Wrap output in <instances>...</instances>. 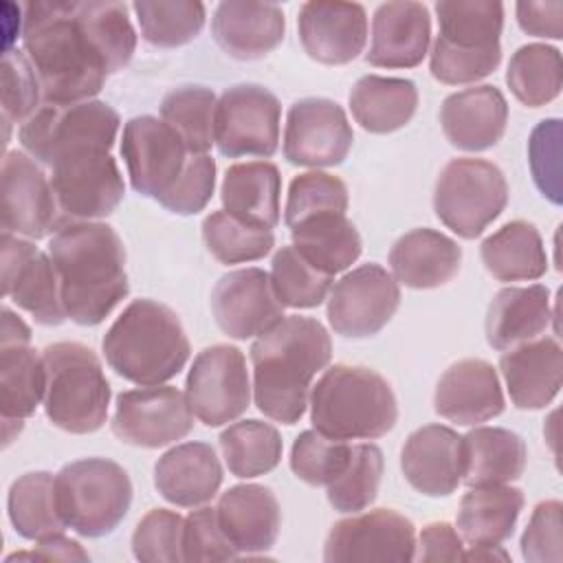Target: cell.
Here are the masks:
<instances>
[{"mask_svg":"<svg viewBox=\"0 0 563 563\" xmlns=\"http://www.w3.org/2000/svg\"><path fill=\"white\" fill-rule=\"evenodd\" d=\"M22 9V44L44 103L92 99L134 55L136 33L123 2L35 0Z\"/></svg>","mask_w":563,"mask_h":563,"instance_id":"cell-1","label":"cell"},{"mask_svg":"<svg viewBox=\"0 0 563 563\" xmlns=\"http://www.w3.org/2000/svg\"><path fill=\"white\" fill-rule=\"evenodd\" d=\"M66 317L77 325H99L128 295L125 249L106 222H66L48 242Z\"/></svg>","mask_w":563,"mask_h":563,"instance_id":"cell-2","label":"cell"},{"mask_svg":"<svg viewBox=\"0 0 563 563\" xmlns=\"http://www.w3.org/2000/svg\"><path fill=\"white\" fill-rule=\"evenodd\" d=\"M332 341L312 317L288 314L251 345L253 398L257 409L282 424L306 413L312 378L328 367Z\"/></svg>","mask_w":563,"mask_h":563,"instance_id":"cell-3","label":"cell"},{"mask_svg":"<svg viewBox=\"0 0 563 563\" xmlns=\"http://www.w3.org/2000/svg\"><path fill=\"white\" fill-rule=\"evenodd\" d=\"M108 365L136 385H161L189 361V339L178 314L154 299H134L101 341Z\"/></svg>","mask_w":563,"mask_h":563,"instance_id":"cell-4","label":"cell"},{"mask_svg":"<svg viewBox=\"0 0 563 563\" xmlns=\"http://www.w3.org/2000/svg\"><path fill=\"white\" fill-rule=\"evenodd\" d=\"M312 427L339 440H376L398 420L391 385L363 365H332L310 389Z\"/></svg>","mask_w":563,"mask_h":563,"instance_id":"cell-5","label":"cell"},{"mask_svg":"<svg viewBox=\"0 0 563 563\" xmlns=\"http://www.w3.org/2000/svg\"><path fill=\"white\" fill-rule=\"evenodd\" d=\"M42 358L46 418L66 433L99 431L106 424L112 396L99 356L84 343L57 341L42 350Z\"/></svg>","mask_w":563,"mask_h":563,"instance_id":"cell-6","label":"cell"},{"mask_svg":"<svg viewBox=\"0 0 563 563\" xmlns=\"http://www.w3.org/2000/svg\"><path fill=\"white\" fill-rule=\"evenodd\" d=\"M57 508L64 523L81 537L99 539L125 519L132 504L128 471L106 457L75 460L55 475Z\"/></svg>","mask_w":563,"mask_h":563,"instance_id":"cell-7","label":"cell"},{"mask_svg":"<svg viewBox=\"0 0 563 563\" xmlns=\"http://www.w3.org/2000/svg\"><path fill=\"white\" fill-rule=\"evenodd\" d=\"M508 202L504 172L484 158L449 161L433 191V211L440 222L464 240H473L499 218Z\"/></svg>","mask_w":563,"mask_h":563,"instance_id":"cell-8","label":"cell"},{"mask_svg":"<svg viewBox=\"0 0 563 563\" xmlns=\"http://www.w3.org/2000/svg\"><path fill=\"white\" fill-rule=\"evenodd\" d=\"M121 119L119 112L97 99L79 103H42L22 125L18 139L40 165L79 147L112 150Z\"/></svg>","mask_w":563,"mask_h":563,"instance_id":"cell-9","label":"cell"},{"mask_svg":"<svg viewBox=\"0 0 563 563\" xmlns=\"http://www.w3.org/2000/svg\"><path fill=\"white\" fill-rule=\"evenodd\" d=\"M51 185L68 222L110 216L125 196L121 169L108 150L79 147L51 163Z\"/></svg>","mask_w":563,"mask_h":563,"instance_id":"cell-10","label":"cell"},{"mask_svg":"<svg viewBox=\"0 0 563 563\" xmlns=\"http://www.w3.org/2000/svg\"><path fill=\"white\" fill-rule=\"evenodd\" d=\"M251 380L242 350L229 343L205 347L194 358L185 396L194 416L207 427L238 420L251 405Z\"/></svg>","mask_w":563,"mask_h":563,"instance_id":"cell-11","label":"cell"},{"mask_svg":"<svg viewBox=\"0 0 563 563\" xmlns=\"http://www.w3.org/2000/svg\"><path fill=\"white\" fill-rule=\"evenodd\" d=\"M279 99L260 84L227 88L216 108V145L222 156L268 158L279 145Z\"/></svg>","mask_w":563,"mask_h":563,"instance_id":"cell-12","label":"cell"},{"mask_svg":"<svg viewBox=\"0 0 563 563\" xmlns=\"http://www.w3.org/2000/svg\"><path fill=\"white\" fill-rule=\"evenodd\" d=\"M191 429L194 411L187 396L172 385H141L117 396L112 431L132 446L161 449L183 440Z\"/></svg>","mask_w":563,"mask_h":563,"instance_id":"cell-13","label":"cell"},{"mask_svg":"<svg viewBox=\"0 0 563 563\" xmlns=\"http://www.w3.org/2000/svg\"><path fill=\"white\" fill-rule=\"evenodd\" d=\"M400 306V286L380 264H361L330 288L328 321L341 336L378 334Z\"/></svg>","mask_w":563,"mask_h":563,"instance_id":"cell-14","label":"cell"},{"mask_svg":"<svg viewBox=\"0 0 563 563\" xmlns=\"http://www.w3.org/2000/svg\"><path fill=\"white\" fill-rule=\"evenodd\" d=\"M416 554V528L411 519L391 510L374 508L336 521L323 543L328 563H407Z\"/></svg>","mask_w":563,"mask_h":563,"instance_id":"cell-15","label":"cell"},{"mask_svg":"<svg viewBox=\"0 0 563 563\" xmlns=\"http://www.w3.org/2000/svg\"><path fill=\"white\" fill-rule=\"evenodd\" d=\"M51 178L26 152L11 150L2 158V233L42 240L66 224Z\"/></svg>","mask_w":563,"mask_h":563,"instance_id":"cell-16","label":"cell"},{"mask_svg":"<svg viewBox=\"0 0 563 563\" xmlns=\"http://www.w3.org/2000/svg\"><path fill=\"white\" fill-rule=\"evenodd\" d=\"M121 156L132 189L158 200L180 178L191 154L163 119L141 114L123 125Z\"/></svg>","mask_w":563,"mask_h":563,"instance_id":"cell-17","label":"cell"},{"mask_svg":"<svg viewBox=\"0 0 563 563\" xmlns=\"http://www.w3.org/2000/svg\"><path fill=\"white\" fill-rule=\"evenodd\" d=\"M354 132L345 110L325 97H306L290 106L284 128V158L299 167L341 165Z\"/></svg>","mask_w":563,"mask_h":563,"instance_id":"cell-18","label":"cell"},{"mask_svg":"<svg viewBox=\"0 0 563 563\" xmlns=\"http://www.w3.org/2000/svg\"><path fill=\"white\" fill-rule=\"evenodd\" d=\"M2 295L42 325H62L68 319L51 255L11 233H2Z\"/></svg>","mask_w":563,"mask_h":563,"instance_id":"cell-19","label":"cell"},{"mask_svg":"<svg viewBox=\"0 0 563 563\" xmlns=\"http://www.w3.org/2000/svg\"><path fill=\"white\" fill-rule=\"evenodd\" d=\"M211 310L218 328L231 339H253L282 321L271 275L262 268H238L222 275L211 290Z\"/></svg>","mask_w":563,"mask_h":563,"instance_id":"cell-20","label":"cell"},{"mask_svg":"<svg viewBox=\"0 0 563 563\" xmlns=\"http://www.w3.org/2000/svg\"><path fill=\"white\" fill-rule=\"evenodd\" d=\"M297 29L310 59L325 66H343L365 48L367 13L358 2L312 0L299 7Z\"/></svg>","mask_w":563,"mask_h":563,"instance_id":"cell-21","label":"cell"},{"mask_svg":"<svg viewBox=\"0 0 563 563\" xmlns=\"http://www.w3.org/2000/svg\"><path fill=\"white\" fill-rule=\"evenodd\" d=\"M433 407L438 416L462 427L497 418L506 400L495 367L482 358L453 363L435 385Z\"/></svg>","mask_w":563,"mask_h":563,"instance_id":"cell-22","label":"cell"},{"mask_svg":"<svg viewBox=\"0 0 563 563\" xmlns=\"http://www.w3.org/2000/svg\"><path fill=\"white\" fill-rule=\"evenodd\" d=\"M405 479L427 497H449L462 482V435L446 424L416 429L400 451Z\"/></svg>","mask_w":563,"mask_h":563,"instance_id":"cell-23","label":"cell"},{"mask_svg":"<svg viewBox=\"0 0 563 563\" xmlns=\"http://www.w3.org/2000/svg\"><path fill=\"white\" fill-rule=\"evenodd\" d=\"M431 42V18L422 2H385L372 18V42L367 64L378 68L418 66Z\"/></svg>","mask_w":563,"mask_h":563,"instance_id":"cell-24","label":"cell"},{"mask_svg":"<svg viewBox=\"0 0 563 563\" xmlns=\"http://www.w3.org/2000/svg\"><path fill=\"white\" fill-rule=\"evenodd\" d=\"M508 123V101L495 86H473L449 95L440 108L446 141L464 152H484L499 143Z\"/></svg>","mask_w":563,"mask_h":563,"instance_id":"cell-25","label":"cell"},{"mask_svg":"<svg viewBox=\"0 0 563 563\" xmlns=\"http://www.w3.org/2000/svg\"><path fill=\"white\" fill-rule=\"evenodd\" d=\"M218 521L240 556H253L275 545L282 508L275 493L262 484H238L224 490L216 506Z\"/></svg>","mask_w":563,"mask_h":563,"instance_id":"cell-26","label":"cell"},{"mask_svg":"<svg viewBox=\"0 0 563 563\" xmlns=\"http://www.w3.org/2000/svg\"><path fill=\"white\" fill-rule=\"evenodd\" d=\"M499 369L517 409L548 407L563 383V350L554 336H537L506 350Z\"/></svg>","mask_w":563,"mask_h":563,"instance_id":"cell-27","label":"cell"},{"mask_svg":"<svg viewBox=\"0 0 563 563\" xmlns=\"http://www.w3.org/2000/svg\"><path fill=\"white\" fill-rule=\"evenodd\" d=\"M286 31L279 4L227 0L216 7L211 33L218 46L235 59H260L275 51Z\"/></svg>","mask_w":563,"mask_h":563,"instance_id":"cell-28","label":"cell"},{"mask_svg":"<svg viewBox=\"0 0 563 563\" xmlns=\"http://www.w3.org/2000/svg\"><path fill=\"white\" fill-rule=\"evenodd\" d=\"M222 484V464L207 442H183L154 464V486L163 499L180 508L211 501Z\"/></svg>","mask_w":563,"mask_h":563,"instance_id":"cell-29","label":"cell"},{"mask_svg":"<svg viewBox=\"0 0 563 563\" xmlns=\"http://www.w3.org/2000/svg\"><path fill=\"white\" fill-rule=\"evenodd\" d=\"M460 264V244L429 227L407 231L389 251V266L396 282L418 290L449 284L457 275Z\"/></svg>","mask_w":563,"mask_h":563,"instance_id":"cell-30","label":"cell"},{"mask_svg":"<svg viewBox=\"0 0 563 563\" xmlns=\"http://www.w3.org/2000/svg\"><path fill=\"white\" fill-rule=\"evenodd\" d=\"M279 196L282 174L271 161H246L231 165L220 187L224 211L240 222L260 229H275L279 224Z\"/></svg>","mask_w":563,"mask_h":563,"instance_id":"cell-31","label":"cell"},{"mask_svg":"<svg viewBox=\"0 0 563 563\" xmlns=\"http://www.w3.org/2000/svg\"><path fill=\"white\" fill-rule=\"evenodd\" d=\"M550 290L541 284L501 288L486 314V341L493 350L506 352L537 339L552 321Z\"/></svg>","mask_w":563,"mask_h":563,"instance_id":"cell-32","label":"cell"},{"mask_svg":"<svg viewBox=\"0 0 563 563\" xmlns=\"http://www.w3.org/2000/svg\"><path fill=\"white\" fill-rule=\"evenodd\" d=\"M523 438L504 427H475L462 435V482L473 486L510 484L526 471Z\"/></svg>","mask_w":563,"mask_h":563,"instance_id":"cell-33","label":"cell"},{"mask_svg":"<svg viewBox=\"0 0 563 563\" xmlns=\"http://www.w3.org/2000/svg\"><path fill=\"white\" fill-rule=\"evenodd\" d=\"M523 493L510 484L473 486L460 499L457 532L468 545H501L515 532Z\"/></svg>","mask_w":563,"mask_h":563,"instance_id":"cell-34","label":"cell"},{"mask_svg":"<svg viewBox=\"0 0 563 563\" xmlns=\"http://www.w3.org/2000/svg\"><path fill=\"white\" fill-rule=\"evenodd\" d=\"M418 108V88L411 79L365 75L350 92L354 121L372 134L405 128Z\"/></svg>","mask_w":563,"mask_h":563,"instance_id":"cell-35","label":"cell"},{"mask_svg":"<svg viewBox=\"0 0 563 563\" xmlns=\"http://www.w3.org/2000/svg\"><path fill=\"white\" fill-rule=\"evenodd\" d=\"M486 271L497 282H534L548 271V253L539 229L526 220L506 222L479 246Z\"/></svg>","mask_w":563,"mask_h":563,"instance_id":"cell-36","label":"cell"},{"mask_svg":"<svg viewBox=\"0 0 563 563\" xmlns=\"http://www.w3.org/2000/svg\"><path fill=\"white\" fill-rule=\"evenodd\" d=\"M292 246L299 255L325 275L350 268L361 251L363 242L356 227L345 213H319L290 227Z\"/></svg>","mask_w":563,"mask_h":563,"instance_id":"cell-37","label":"cell"},{"mask_svg":"<svg viewBox=\"0 0 563 563\" xmlns=\"http://www.w3.org/2000/svg\"><path fill=\"white\" fill-rule=\"evenodd\" d=\"M7 510L15 532L35 543L64 534L68 528L57 508L55 475L48 471H31L20 475L9 488Z\"/></svg>","mask_w":563,"mask_h":563,"instance_id":"cell-38","label":"cell"},{"mask_svg":"<svg viewBox=\"0 0 563 563\" xmlns=\"http://www.w3.org/2000/svg\"><path fill=\"white\" fill-rule=\"evenodd\" d=\"M440 42L464 51L497 48L504 29V4L493 0L435 2Z\"/></svg>","mask_w":563,"mask_h":563,"instance_id":"cell-39","label":"cell"},{"mask_svg":"<svg viewBox=\"0 0 563 563\" xmlns=\"http://www.w3.org/2000/svg\"><path fill=\"white\" fill-rule=\"evenodd\" d=\"M46 367L42 354L26 345H0L2 420H24L44 402Z\"/></svg>","mask_w":563,"mask_h":563,"instance_id":"cell-40","label":"cell"},{"mask_svg":"<svg viewBox=\"0 0 563 563\" xmlns=\"http://www.w3.org/2000/svg\"><path fill=\"white\" fill-rule=\"evenodd\" d=\"M220 451L231 475L251 479L271 473L282 462L279 431L264 420H238L220 433Z\"/></svg>","mask_w":563,"mask_h":563,"instance_id":"cell-41","label":"cell"},{"mask_svg":"<svg viewBox=\"0 0 563 563\" xmlns=\"http://www.w3.org/2000/svg\"><path fill=\"white\" fill-rule=\"evenodd\" d=\"M506 84L528 108H541L554 101L563 88L561 51L548 44L519 46L508 62Z\"/></svg>","mask_w":563,"mask_h":563,"instance_id":"cell-42","label":"cell"},{"mask_svg":"<svg viewBox=\"0 0 563 563\" xmlns=\"http://www.w3.org/2000/svg\"><path fill=\"white\" fill-rule=\"evenodd\" d=\"M218 99L207 86H180L161 101V119L180 136L189 154H207L216 143Z\"/></svg>","mask_w":563,"mask_h":563,"instance_id":"cell-43","label":"cell"},{"mask_svg":"<svg viewBox=\"0 0 563 563\" xmlns=\"http://www.w3.org/2000/svg\"><path fill=\"white\" fill-rule=\"evenodd\" d=\"M141 35L158 48H176L191 42L205 26V4L198 0H136L132 4Z\"/></svg>","mask_w":563,"mask_h":563,"instance_id":"cell-44","label":"cell"},{"mask_svg":"<svg viewBox=\"0 0 563 563\" xmlns=\"http://www.w3.org/2000/svg\"><path fill=\"white\" fill-rule=\"evenodd\" d=\"M383 451L372 442L352 444L350 457L341 473L325 486L328 501L339 512H361L369 508L378 495L383 477Z\"/></svg>","mask_w":563,"mask_h":563,"instance_id":"cell-45","label":"cell"},{"mask_svg":"<svg viewBox=\"0 0 563 563\" xmlns=\"http://www.w3.org/2000/svg\"><path fill=\"white\" fill-rule=\"evenodd\" d=\"M202 240L207 251L220 264L255 262L271 253L275 246L273 229H260L240 222L224 209L211 211L202 220Z\"/></svg>","mask_w":563,"mask_h":563,"instance_id":"cell-46","label":"cell"},{"mask_svg":"<svg viewBox=\"0 0 563 563\" xmlns=\"http://www.w3.org/2000/svg\"><path fill=\"white\" fill-rule=\"evenodd\" d=\"M271 284L284 308H317L332 288V275L306 262L299 251L282 246L271 262Z\"/></svg>","mask_w":563,"mask_h":563,"instance_id":"cell-47","label":"cell"},{"mask_svg":"<svg viewBox=\"0 0 563 563\" xmlns=\"http://www.w3.org/2000/svg\"><path fill=\"white\" fill-rule=\"evenodd\" d=\"M347 202V187L339 176L319 169L303 172L295 176L288 185L284 222L290 229L301 220L319 213H345Z\"/></svg>","mask_w":563,"mask_h":563,"instance_id":"cell-48","label":"cell"},{"mask_svg":"<svg viewBox=\"0 0 563 563\" xmlns=\"http://www.w3.org/2000/svg\"><path fill=\"white\" fill-rule=\"evenodd\" d=\"M352 444L317 429L301 431L290 449L292 473L310 486H328L345 466Z\"/></svg>","mask_w":563,"mask_h":563,"instance_id":"cell-49","label":"cell"},{"mask_svg":"<svg viewBox=\"0 0 563 563\" xmlns=\"http://www.w3.org/2000/svg\"><path fill=\"white\" fill-rule=\"evenodd\" d=\"M185 517L176 510H150L132 532V554L143 563H180Z\"/></svg>","mask_w":563,"mask_h":563,"instance_id":"cell-50","label":"cell"},{"mask_svg":"<svg viewBox=\"0 0 563 563\" xmlns=\"http://www.w3.org/2000/svg\"><path fill=\"white\" fill-rule=\"evenodd\" d=\"M42 88L37 75L18 48H7L2 55V123H24L37 108Z\"/></svg>","mask_w":563,"mask_h":563,"instance_id":"cell-51","label":"cell"},{"mask_svg":"<svg viewBox=\"0 0 563 563\" xmlns=\"http://www.w3.org/2000/svg\"><path fill=\"white\" fill-rule=\"evenodd\" d=\"M561 119H543L534 125L528 141V163L537 189L552 202L561 205Z\"/></svg>","mask_w":563,"mask_h":563,"instance_id":"cell-52","label":"cell"},{"mask_svg":"<svg viewBox=\"0 0 563 563\" xmlns=\"http://www.w3.org/2000/svg\"><path fill=\"white\" fill-rule=\"evenodd\" d=\"M499 62L501 46L488 51H464L435 40L429 57V70L440 84L462 86L488 77L499 66Z\"/></svg>","mask_w":563,"mask_h":563,"instance_id":"cell-53","label":"cell"},{"mask_svg":"<svg viewBox=\"0 0 563 563\" xmlns=\"http://www.w3.org/2000/svg\"><path fill=\"white\" fill-rule=\"evenodd\" d=\"M183 556L185 561H231L238 559V550L224 534L218 512L211 506H196L185 517L183 528Z\"/></svg>","mask_w":563,"mask_h":563,"instance_id":"cell-54","label":"cell"},{"mask_svg":"<svg viewBox=\"0 0 563 563\" xmlns=\"http://www.w3.org/2000/svg\"><path fill=\"white\" fill-rule=\"evenodd\" d=\"M563 504L559 499L539 501L521 534V556L530 563H559L563 559Z\"/></svg>","mask_w":563,"mask_h":563,"instance_id":"cell-55","label":"cell"},{"mask_svg":"<svg viewBox=\"0 0 563 563\" xmlns=\"http://www.w3.org/2000/svg\"><path fill=\"white\" fill-rule=\"evenodd\" d=\"M216 189V161L209 154H191L185 172L158 202L178 216H191L207 207Z\"/></svg>","mask_w":563,"mask_h":563,"instance_id":"cell-56","label":"cell"},{"mask_svg":"<svg viewBox=\"0 0 563 563\" xmlns=\"http://www.w3.org/2000/svg\"><path fill=\"white\" fill-rule=\"evenodd\" d=\"M464 539L446 521H431L416 541L413 561H460L464 559Z\"/></svg>","mask_w":563,"mask_h":563,"instance_id":"cell-57","label":"cell"},{"mask_svg":"<svg viewBox=\"0 0 563 563\" xmlns=\"http://www.w3.org/2000/svg\"><path fill=\"white\" fill-rule=\"evenodd\" d=\"M517 22L523 33L534 37H563V2H517Z\"/></svg>","mask_w":563,"mask_h":563,"instance_id":"cell-58","label":"cell"},{"mask_svg":"<svg viewBox=\"0 0 563 563\" xmlns=\"http://www.w3.org/2000/svg\"><path fill=\"white\" fill-rule=\"evenodd\" d=\"M15 559H40V561H88V552L81 548L79 541L68 539L64 534H55L48 539L37 541L33 552H15L9 554L7 561Z\"/></svg>","mask_w":563,"mask_h":563,"instance_id":"cell-59","label":"cell"},{"mask_svg":"<svg viewBox=\"0 0 563 563\" xmlns=\"http://www.w3.org/2000/svg\"><path fill=\"white\" fill-rule=\"evenodd\" d=\"M31 343L29 325L9 308H2V330L0 345H26Z\"/></svg>","mask_w":563,"mask_h":563,"instance_id":"cell-60","label":"cell"}]
</instances>
